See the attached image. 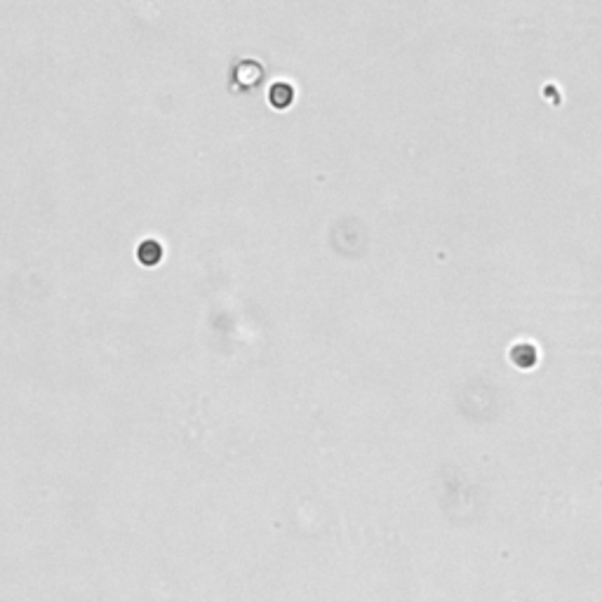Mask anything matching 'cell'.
Returning <instances> with one entry per match:
<instances>
[{
	"label": "cell",
	"mask_w": 602,
	"mask_h": 602,
	"mask_svg": "<svg viewBox=\"0 0 602 602\" xmlns=\"http://www.w3.org/2000/svg\"><path fill=\"white\" fill-rule=\"evenodd\" d=\"M137 257L144 266H155V264L162 259V245L158 243V240H144L137 250Z\"/></svg>",
	"instance_id": "1"
},
{
	"label": "cell",
	"mask_w": 602,
	"mask_h": 602,
	"mask_svg": "<svg viewBox=\"0 0 602 602\" xmlns=\"http://www.w3.org/2000/svg\"><path fill=\"white\" fill-rule=\"evenodd\" d=\"M292 99H294V87H292L290 83H275V85L271 87V97H268V101H271L273 106H278V109L290 106Z\"/></svg>",
	"instance_id": "2"
}]
</instances>
